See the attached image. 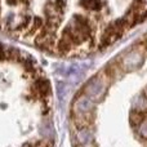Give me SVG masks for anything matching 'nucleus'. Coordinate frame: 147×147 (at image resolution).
<instances>
[{
  "instance_id": "obj_1",
  "label": "nucleus",
  "mask_w": 147,
  "mask_h": 147,
  "mask_svg": "<svg viewBox=\"0 0 147 147\" xmlns=\"http://www.w3.org/2000/svg\"><path fill=\"white\" fill-rule=\"evenodd\" d=\"M52 89L36 61L0 44V147H54Z\"/></svg>"
},
{
  "instance_id": "obj_2",
  "label": "nucleus",
  "mask_w": 147,
  "mask_h": 147,
  "mask_svg": "<svg viewBox=\"0 0 147 147\" xmlns=\"http://www.w3.org/2000/svg\"><path fill=\"white\" fill-rule=\"evenodd\" d=\"M107 80L105 76L97 75L94 78H92L90 80L86 83V85L84 86V96H86L88 98L93 99L94 102L101 99L105 96L107 90Z\"/></svg>"
},
{
  "instance_id": "obj_3",
  "label": "nucleus",
  "mask_w": 147,
  "mask_h": 147,
  "mask_svg": "<svg viewBox=\"0 0 147 147\" xmlns=\"http://www.w3.org/2000/svg\"><path fill=\"white\" fill-rule=\"evenodd\" d=\"M146 16H147V0H136L124 21L128 22V25H132V23H136L140 20H142Z\"/></svg>"
},
{
  "instance_id": "obj_4",
  "label": "nucleus",
  "mask_w": 147,
  "mask_h": 147,
  "mask_svg": "<svg viewBox=\"0 0 147 147\" xmlns=\"http://www.w3.org/2000/svg\"><path fill=\"white\" fill-rule=\"evenodd\" d=\"M123 25L121 22H116L114 25H111L106 31L105 34L102 35V39H101V45L102 47H109L110 44L115 43L117 39L120 38V35L123 34Z\"/></svg>"
},
{
  "instance_id": "obj_5",
  "label": "nucleus",
  "mask_w": 147,
  "mask_h": 147,
  "mask_svg": "<svg viewBox=\"0 0 147 147\" xmlns=\"http://www.w3.org/2000/svg\"><path fill=\"white\" fill-rule=\"evenodd\" d=\"M143 62V56L142 53L137 51H133L130 53H128L127 56L123 58L121 61V67L125 70V71H132V70H136L142 65Z\"/></svg>"
},
{
  "instance_id": "obj_6",
  "label": "nucleus",
  "mask_w": 147,
  "mask_h": 147,
  "mask_svg": "<svg viewBox=\"0 0 147 147\" xmlns=\"http://www.w3.org/2000/svg\"><path fill=\"white\" fill-rule=\"evenodd\" d=\"M137 134L140 136L142 140H147V119H142L140 123L137 124Z\"/></svg>"
},
{
  "instance_id": "obj_7",
  "label": "nucleus",
  "mask_w": 147,
  "mask_h": 147,
  "mask_svg": "<svg viewBox=\"0 0 147 147\" xmlns=\"http://www.w3.org/2000/svg\"><path fill=\"white\" fill-rule=\"evenodd\" d=\"M133 109H134L136 112H141L142 114L145 110H147V101L143 97H138V98H136L134 103H133Z\"/></svg>"
}]
</instances>
